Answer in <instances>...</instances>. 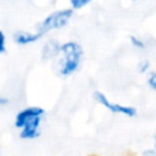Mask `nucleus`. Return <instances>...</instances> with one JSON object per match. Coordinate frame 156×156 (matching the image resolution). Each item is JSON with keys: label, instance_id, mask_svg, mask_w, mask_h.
<instances>
[{"label": "nucleus", "instance_id": "1", "mask_svg": "<svg viewBox=\"0 0 156 156\" xmlns=\"http://www.w3.org/2000/svg\"><path fill=\"white\" fill-rule=\"evenodd\" d=\"M56 57L57 73L62 77H68L78 69L83 57V49L76 41H67L61 44Z\"/></svg>", "mask_w": 156, "mask_h": 156}, {"label": "nucleus", "instance_id": "2", "mask_svg": "<svg viewBox=\"0 0 156 156\" xmlns=\"http://www.w3.org/2000/svg\"><path fill=\"white\" fill-rule=\"evenodd\" d=\"M73 15V10L72 9H62V10H57L51 12L50 15H48L38 26H37V30L39 34L44 35L51 30L55 29H60L62 27H65L71 17Z\"/></svg>", "mask_w": 156, "mask_h": 156}, {"label": "nucleus", "instance_id": "3", "mask_svg": "<svg viewBox=\"0 0 156 156\" xmlns=\"http://www.w3.org/2000/svg\"><path fill=\"white\" fill-rule=\"evenodd\" d=\"M93 98H94V100L96 102L102 105L105 108H107L112 113H118V115H123V116H127V117H135L136 116V108L135 107L126 106V105H121V104H116V102H111L101 91H94Z\"/></svg>", "mask_w": 156, "mask_h": 156}, {"label": "nucleus", "instance_id": "4", "mask_svg": "<svg viewBox=\"0 0 156 156\" xmlns=\"http://www.w3.org/2000/svg\"><path fill=\"white\" fill-rule=\"evenodd\" d=\"M45 115V110L39 106H28L22 110H20L15 117V127L17 129H21L24 124H27L29 121L37 118V117H43Z\"/></svg>", "mask_w": 156, "mask_h": 156}, {"label": "nucleus", "instance_id": "5", "mask_svg": "<svg viewBox=\"0 0 156 156\" xmlns=\"http://www.w3.org/2000/svg\"><path fill=\"white\" fill-rule=\"evenodd\" d=\"M43 117H37L32 121H29L27 124H24L20 129V138L24 140H33L37 139L40 135V124H41Z\"/></svg>", "mask_w": 156, "mask_h": 156}, {"label": "nucleus", "instance_id": "6", "mask_svg": "<svg viewBox=\"0 0 156 156\" xmlns=\"http://www.w3.org/2000/svg\"><path fill=\"white\" fill-rule=\"evenodd\" d=\"M43 35L38 32H28V30H17L13 33L12 39L17 45H28L38 41Z\"/></svg>", "mask_w": 156, "mask_h": 156}, {"label": "nucleus", "instance_id": "7", "mask_svg": "<svg viewBox=\"0 0 156 156\" xmlns=\"http://www.w3.org/2000/svg\"><path fill=\"white\" fill-rule=\"evenodd\" d=\"M60 46L61 44L56 40V39H49L41 50V58L43 60H50L57 56L58 51H60Z\"/></svg>", "mask_w": 156, "mask_h": 156}, {"label": "nucleus", "instance_id": "8", "mask_svg": "<svg viewBox=\"0 0 156 156\" xmlns=\"http://www.w3.org/2000/svg\"><path fill=\"white\" fill-rule=\"evenodd\" d=\"M91 0H69L72 10H80L82 7L87 6Z\"/></svg>", "mask_w": 156, "mask_h": 156}, {"label": "nucleus", "instance_id": "9", "mask_svg": "<svg viewBox=\"0 0 156 156\" xmlns=\"http://www.w3.org/2000/svg\"><path fill=\"white\" fill-rule=\"evenodd\" d=\"M129 40H130L132 45H133V46H135L136 49H144V48H145L144 41H143L141 39H139V38L134 37V35H130V37H129Z\"/></svg>", "mask_w": 156, "mask_h": 156}, {"label": "nucleus", "instance_id": "10", "mask_svg": "<svg viewBox=\"0 0 156 156\" xmlns=\"http://www.w3.org/2000/svg\"><path fill=\"white\" fill-rule=\"evenodd\" d=\"M6 52V35L0 29V55Z\"/></svg>", "mask_w": 156, "mask_h": 156}, {"label": "nucleus", "instance_id": "11", "mask_svg": "<svg viewBox=\"0 0 156 156\" xmlns=\"http://www.w3.org/2000/svg\"><path fill=\"white\" fill-rule=\"evenodd\" d=\"M149 66H150V62H149L147 60H143V61L139 63V72H140V73L146 72L147 68H149Z\"/></svg>", "mask_w": 156, "mask_h": 156}, {"label": "nucleus", "instance_id": "12", "mask_svg": "<svg viewBox=\"0 0 156 156\" xmlns=\"http://www.w3.org/2000/svg\"><path fill=\"white\" fill-rule=\"evenodd\" d=\"M147 84L150 85L151 89L156 90V73H152V74L149 77V79H147Z\"/></svg>", "mask_w": 156, "mask_h": 156}, {"label": "nucleus", "instance_id": "13", "mask_svg": "<svg viewBox=\"0 0 156 156\" xmlns=\"http://www.w3.org/2000/svg\"><path fill=\"white\" fill-rule=\"evenodd\" d=\"M6 105H9V99L2 96V95H0V107L6 106Z\"/></svg>", "mask_w": 156, "mask_h": 156}, {"label": "nucleus", "instance_id": "14", "mask_svg": "<svg viewBox=\"0 0 156 156\" xmlns=\"http://www.w3.org/2000/svg\"><path fill=\"white\" fill-rule=\"evenodd\" d=\"M143 156H156V154L154 150H145L143 152Z\"/></svg>", "mask_w": 156, "mask_h": 156}, {"label": "nucleus", "instance_id": "15", "mask_svg": "<svg viewBox=\"0 0 156 156\" xmlns=\"http://www.w3.org/2000/svg\"><path fill=\"white\" fill-rule=\"evenodd\" d=\"M154 151H155V154H156V136H155V145H154Z\"/></svg>", "mask_w": 156, "mask_h": 156}, {"label": "nucleus", "instance_id": "16", "mask_svg": "<svg viewBox=\"0 0 156 156\" xmlns=\"http://www.w3.org/2000/svg\"><path fill=\"white\" fill-rule=\"evenodd\" d=\"M132 1H135V0H132Z\"/></svg>", "mask_w": 156, "mask_h": 156}]
</instances>
